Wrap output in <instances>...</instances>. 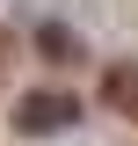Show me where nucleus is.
<instances>
[{
  "label": "nucleus",
  "instance_id": "nucleus-1",
  "mask_svg": "<svg viewBox=\"0 0 138 146\" xmlns=\"http://www.w3.org/2000/svg\"><path fill=\"white\" fill-rule=\"evenodd\" d=\"M15 124H22V131H51V124H73V102H66V95H29V102L15 110Z\"/></svg>",
  "mask_w": 138,
  "mask_h": 146
}]
</instances>
